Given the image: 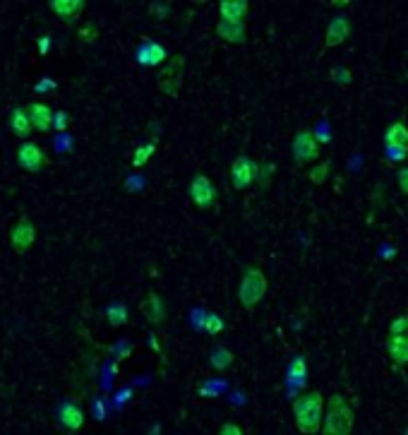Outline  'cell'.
Wrapping results in <instances>:
<instances>
[{"mask_svg": "<svg viewBox=\"0 0 408 435\" xmlns=\"http://www.w3.org/2000/svg\"><path fill=\"white\" fill-rule=\"evenodd\" d=\"M325 395L320 390H310L305 395L296 397L293 402V424L298 428V433L303 435H315L320 433L322 426V416H325Z\"/></svg>", "mask_w": 408, "mask_h": 435, "instance_id": "cell-1", "label": "cell"}, {"mask_svg": "<svg viewBox=\"0 0 408 435\" xmlns=\"http://www.w3.org/2000/svg\"><path fill=\"white\" fill-rule=\"evenodd\" d=\"M356 424V412L344 395L334 392L325 404V416H322L320 435H351Z\"/></svg>", "mask_w": 408, "mask_h": 435, "instance_id": "cell-2", "label": "cell"}, {"mask_svg": "<svg viewBox=\"0 0 408 435\" xmlns=\"http://www.w3.org/2000/svg\"><path fill=\"white\" fill-rule=\"evenodd\" d=\"M267 286H269V282H267L264 272H262L260 267H247L245 272H243V279H240V286H238L240 306L245 308V311H252V308L267 296Z\"/></svg>", "mask_w": 408, "mask_h": 435, "instance_id": "cell-3", "label": "cell"}, {"mask_svg": "<svg viewBox=\"0 0 408 435\" xmlns=\"http://www.w3.org/2000/svg\"><path fill=\"white\" fill-rule=\"evenodd\" d=\"M293 159L298 166L313 164V161L320 159V140L313 130H301L293 137Z\"/></svg>", "mask_w": 408, "mask_h": 435, "instance_id": "cell-4", "label": "cell"}, {"mask_svg": "<svg viewBox=\"0 0 408 435\" xmlns=\"http://www.w3.org/2000/svg\"><path fill=\"white\" fill-rule=\"evenodd\" d=\"M257 178V161L247 159L245 154L235 156L233 164H231V183L235 190H245L255 183Z\"/></svg>", "mask_w": 408, "mask_h": 435, "instance_id": "cell-5", "label": "cell"}, {"mask_svg": "<svg viewBox=\"0 0 408 435\" xmlns=\"http://www.w3.org/2000/svg\"><path fill=\"white\" fill-rule=\"evenodd\" d=\"M190 197H192V202L197 204L199 209H211V207H214L216 188H214V183L209 180V176H204V173H197V176L192 178Z\"/></svg>", "mask_w": 408, "mask_h": 435, "instance_id": "cell-6", "label": "cell"}, {"mask_svg": "<svg viewBox=\"0 0 408 435\" xmlns=\"http://www.w3.org/2000/svg\"><path fill=\"white\" fill-rule=\"evenodd\" d=\"M46 154H44V149L39 147L36 142H22L20 144V149H17V164H20L24 171H29V173H39L41 168L46 166Z\"/></svg>", "mask_w": 408, "mask_h": 435, "instance_id": "cell-7", "label": "cell"}, {"mask_svg": "<svg viewBox=\"0 0 408 435\" xmlns=\"http://www.w3.org/2000/svg\"><path fill=\"white\" fill-rule=\"evenodd\" d=\"M36 240V228L29 216H20L17 224L10 231V245L15 248V253H27Z\"/></svg>", "mask_w": 408, "mask_h": 435, "instance_id": "cell-8", "label": "cell"}, {"mask_svg": "<svg viewBox=\"0 0 408 435\" xmlns=\"http://www.w3.org/2000/svg\"><path fill=\"white\" fill-rule=\"evenodd\" d=\"M351 36V20L346 15H337L332 22L327 24L325 32V48H337L341 44H346Z\"/></svg>", "mask_w": 408, "mask_h": 435, "instance_id": "cell-9", "label": "cell"}, {"mask_svg": "<svg viewBox=\"0 0 408 435\" xmlns=\"http://www.w3.org/2000/svg\"><path fill=\"white\" fill-rule=\"evenodd\" d=\"M24 111H27V116H29L32 130L48 132V130L53 128V111H51V106L41 104V101H29V104L24 106Z\"/></svg>", "mask_w": 408, "mask_h": 435, "instance_id": "cell-10", "label": "cell"}, {"mask_svg": "<svg viewBox=\"0 0 408 435\" xmlns=\"http://www.w3.org/2000/svg\"><path fill=\"white\" fill-rule=\"evenodd\" d=\"M216 36L226 44H245L247 39V27L245 22H226L218 20L216 22Z\"/></svg>", "mask_w": 408, "mask_h": 435, "instance_id": "cell-11", "label": "cell"}, {"mask_svg": "<svg viewBox=\"0 0 408 435\" xmlns=\"http://www.w3.org/2000/svg\"><path fill=\"white\" fill-rule=\"evenodd\" d=\"M387 354L397 368H406L408 366V335H389Z\"/></svg>", "mask_w": 408, "mask_h": 435, "instance_id": "cell-12", "label": "cell"}, {"mask_svg": "<svg viewBox=\"0 0 408 435\" xmlns=\"http://www.w3.org/2000/svg\"><path fill=\"white\" fill-rule=\"evenodd\" d=\"M48 8L56 12L58 17H63L65 22H77L82 17L84 8H87V3L84 0H51Z\"/></svg>", "mask_w": 408, "mask_h": 435, "instance_id": "cell-13", "label": "cell"}, {"mask_svg": "<svg viewBox=\"0 0 408 435\" xmlns=\"http://www.w3.org/2000/svg\"><path fill=\"white\" fill-rule=\"evenodd\" d=\"M139 311H142V315L147 318L151 325H161L163 320H166V306H163V298L156 291H151L147 298L142 301Z\"/></svg>", "mask_w": 408, "mask_h": 435, "instance_id": "cell-14", "label": "cell"}, {"mask_svg": "<svg viewBox=\"0 0 408 435\" xmlns=\"http://www.w3.org/2000/svg\"><path fill=\"white\" fill-rule=\"evenodd\" d=\"M250 10L247 0H221L218 3V17L226 22H245Z\"/></svg>", "mask_w": 408, "mask_h": 435, "instance_id": "cell-15", "label": "cell"}, {"mask_svg": "<svg viewBox=\"0 0 408 435\" xmlns=\"http://www.w3.org/2000/svg\"><path fill=\"white\" fill-rule=\"evenodd\" d=\"M385 149H408V125L397 120L385 130Z\"/></svg>", "mask_w": 408, "mask_h": 435, "instance_id": "cell-16", "label": "cell"}, {"mask_svg": "<svg viewBox=\"0 0 408 435\" xmlns=\"http://www.w3.org/2000/svg\"><path fill=\"white\" fill-rule=\"evenodd\" d=\"M58 419L68 431H80L84 426V412L75 402H65L63 407L58 409Z\"/></svg>", "mask_w": 408, "mask_h": 435, "instance_id": "cell-17", "label": "cell"}, {"mask_svg": "<svg viewBox=\"0 0 408 435\" xmlns=\"http://www.w3.org/2000/svg\"><path fill=\"white\" fill-rule=\"evenodd\" d=\"M10 130H12V135H17V137H22V140H27L29 135H32V123H29V116H27V111L24 108H15L12 111V116H10Z\"/></svg>", "mask_w": 408, "mask_h": 435, "instance_id": "cell-18", "label": "cell"}, {"mask_svg": "<svg viewBox=\"0 0 408 435\" xmlns=\"http://www.w3.org/2000/svg\"><path fill=\"white\" fill-rule=\"evenodd\" d=\"M137 60L142 65H159V63H163V60H166V51H163V46H159V44H144L142 48H139L137 51Z\"/></svg>", "mask_w": 408, "mask_h": 435, "instance_id": "cell-19", "label": "cell"}, {"mask_svg": "<svg viewBox=\"0 0 408 435\" xmlns=\"http://www.w3.org/2000/svg\"><path fill=\"white\" fill-rule=\"evenodd\" d=\"M308 376V364H305V356H296L288 366V380L293 385H303V380Z\"/></svg>", "mask_w": 408, "mask_h": 435, "instance_id": "cell-20", "label": "cell"}, {"mask_svg": "<svg viewBox=\"0 0 408 435\" xmlns=\"http://www.w3.org/2000/svg\"><path fill=\"white\" fill-rule=\"evenodd\" d=\"M106 320H108V325H113V327L127 325V308L123 303H111L106 308Z\"/></svg>", "mask_w": 408, "mask_h": 435, "instance_id": "cell-21", "label": "cell"}, {"mask_svg": "<svg viewBox=\"0 0 408 435\" xmlns=\"http://www.w3.org/2000/svg\"><path fill=\"white\" fill-rule=\"evenodd\" d=\"M329 171H332V159H322L317 166L308 171L310 183H313V185H322L329 178Z\"/></svg>", "mask_w": 408, "mask_h": 435, "instance_id": "cell-22", "label": "cell"}, {"mask_svg": "<svg viewBox=\"0 0 408 435\" xmlns=\"http://www.w3.org/2000/svg\"><path fill=\"white\" fill-rule=\"evenodd\" d=\"M209 361H211V366H214L216 371H226V368H231V364H233L235 359H233V354H231L228 349L216 347L214 352H211Z\"/></svg>", "mask_w": 408, "mask_h": 435, "instance_id": "cell-23", "label": "cell"}, {"mask_svg": "<svg viewBox=\"0 0 408 435\" xmlns=\"http://www.w3.org/2000/svg\"><path fill=\"white\" fill-rule=\"evenodd\" d=\"M156 152V144L154 142H147V144H139L135 149V156H132V166L135 168H142L147 166V161L151 159V154Z\"/></svg>", "mask_w": 408, "mask_h": 435, "instance_id": "cell-24", "label": "cell"}, {"mask_svg": "<svg viewBox=\"0 0 408 435\" xmlns=\"http://www.w3.org/2000/svg\"><path fill=\"white\" fill-rule=\"evenodd\" d=\"M329 80L341 84V87H349V84L353 82V75L346 65H334V68L329 70Z\"/></svg>", "mask_w": 408, "mask_h": 435, "instance_id": "cell-25", "label": "cell"}, {"mask_svg": "<svg viewBox=\"0 0 408 435\" xmlns=\"http://www.w3.org/2000/svg\"><path fill=\"white\" fill-rule=\"evenodd\" d=\"M389 335H408V311L389 323Z\"/></svg>", "mask_w": 408, "mask_h": 435, "instance_id": "cell-26", "label": "cell"}, {"mask_svg": "<svg viewBox=\"0 0 408 435\" xmlns=\"http://www.w3.org/2000/svg\"><path fill=\"white\" fill-rule=\"evenodd\" d=\"M274 164H257V178L255 180H260V185L262 188H267V185H269V178L274 176Z\"/></svg>", "mask_w": 408, "mask_h": 435, "instance_id": "cell-27", "label": "cell"}, {"mask_svg": "<svg viewBox=\"0 0 408 435\" xmlns=\"http://www.w3.org/2000/svg\"><path fill=\"white\" fill-rule=\"evenodd\" d=\"M223 327H226V325H223V320L218 315H206L204 330L209 332V335H218V332H223Z\"/></svg>", "mask_w": 408, "mask_h": 435, "instance_id": "cell-28", "label": "cell"}, {"mask_svg": "<svg viewBox=\"0 0 408 435\" xmlns=\"http://www.w3.org/2000/svg\"><path fill=\"white\" fill-rule=\"evenodd\" d=\"M96 36H99V29H96V24H82L80 27V39L84 41V44H91V41H96Z\"/></svg>", "mask_w": 408, "mask_h": 435, "instance_id": "cell-29", "label": "cell"}, {"mask_svg": "<svg viewBox=\"0 0 408 435\" xmlns=\"http://www.w3.org/2000/svg\"><path fill=\"white\" fill-rule=\"evenodd\" d=\"M159 87H161L168 96H175V94H178V87H180V75H178V77H170V80H161Z\"/></svg>", "mask_w": 408, "mask_h": 435, "instance_id": "cell-30", "label": "cell"}, {"mask_svg": "<svg viewBox=\"0 0 408 435\" xmlns=\"http://www.w3.org/2000/svg\"><path fill=\"white\" fill-rule=\"evenodd\" d=\"M216 435H245V433H243V428L238 424H233V421H226V424L218 426Z\"/></svg>", "mask_w": 408, "mask_h": 435, "instance_id": "cell-31", "label": "cell"}, {"mask_svg": "<svg viewBox=\"0 0 408 435\" xmlns=\"http://www.w3.org/2000/svg\"><path fill=\"white\" fill-rule=\"evenodd\" d=\"M68 123H70V118H68V113L65 111H60V113H53V128L63 132L65 128H68Z\"/></svg>", "mask_w": 408, "mask_h": 435, "instance_id": "cell-32", "label": "cell"}, {"mask_svg": "<svg viewBox=\"0 0 408 435\" xmlns=\"http://www.w3.org/2000/svg\"><path fill=\"white\" fill-rule=\"evenodd\" d=\"M397 183L404 195H408V168H401V171L397 173Z\"/></svg>", "mask_w": 408, "mask_h": 435, "instance_id": "cell-33", "label": "cell"}, {"mask_svg": "<svg viewBox=\"0 0 408 435\" xmlns=\"http://www.w3.org/2000/svg\"><path fill=\"white\" fill-rule=\"evenodd\" d=\"M406 156H408V149H387L389 161H404Z\"/></svg>", "mask_w": 408, "mask_h": 435, "instance_id": "cell-34", "label": "cell"}, {"mask_svg": "<svg viewBox=\"0 0 408 435\" xmlns=\"http://www.w3.org/2000/svg\"><path fill=\"white\" fill-rule=\"evenodd\" d=\"M44 89H56V84H53V82H39V84H36V92H44Z\"/></svg>", "mask_w": 408, "mask_h": 435, "instance_id": "cell-35", "label": "cell"}, {"mask_svg": "<svg viewBox=\"0 0 408 435\" xmlns=\"http://www.w3.org/2000/svg\"><path fill=\"white\" fill-rule=\"evenodd\" d=\"M48 44H51V39H48V36H44V39L39 41V51L46 53V51H48Z\"/></svg>", "mask_w": 408, "mask_h": 435, "instance_id": "cell-36", "label": "cell"}, {"mask_svg": "<svg viewBox=\"0 0 408 435\" xmlns=\"http://www.w3.org/2000/svg\"><path fill=\"white\" fill-rule=\"evenodd\" d=\"M404 435H408V426H406V431H404Z\"/></svg>", "mask_w": 408, "mask_h": 435, "instance_id": "cell-37", "label": "cell"}]
</instances>
